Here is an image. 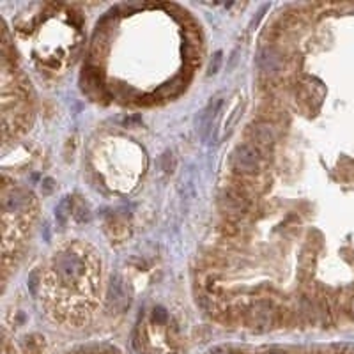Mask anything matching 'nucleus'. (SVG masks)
<instances>
[{"mask_svg":"<svg viewBox=\"0 0 354 354\" xmlns=\"http://www.w3.org/2000/svg\"><path fill=\"white\" fill-rule=\"evenodd\" d=\"M232 163L236 170L243 174H253L259 170V151L253 145L241 144L234 149Z\"/></svg>","mask_w":354,"mask_h":354,"instance_id":"nucleus-2","label":"nucleus"},{"mask_svg":"<svg viewBox=\"0 0 354 354\" xmlns=\"http://www.w3.org/2000/svg\"><path fill=\"white\" fill-rule=\"evenodd\" d=\"M220 206H222L223 211H229V212H241L244 211L247 204L244 200L241 199V195L234 192H225L222 197H220Z\"/></svg>","mask_w":354,"mask_h":354,"instance_id":"nucleus-9","label":"nucleus"},{"mask_svg":"<svg viewBox=\"0 0 354 354\" xmlns=\"http://www.w3.org/2000/svg\"><path fill=\"white\" fill-rule=\"evenodd\" d=\"M51 189H53V181H51V179H46V181H44V192L50 193Z\"/></svg>","mask_w":354,"mask_h":354,"instance_id":"nucleus-17","label":"nucleus"},{"mask_svg":"<svg viewBox=\"0 0 354 354\" xmlns=\"http://www.w3.org/2000/svg\"><path fill=\"white\" fill-rule=\"evenodd\" d=\"M267 11H269V4H264V6L260 7V11H259V13H257V16H253V20L250 21V27H248L250 31H253V29H255L257 25H259V21L262 20V18H264V14H266Z\"/></svg>","mask_w":354,"mask_h":354,"instance_id":"nucleus-13","label":"nucleus"},{"mask_svg":"<svg viewBox=\"0 0 354 354\" xmlns=\"http://www.w3.org/2000/svg\"><path fill=\"white\" fill-rule=\"evenodd\" d=\"M29 287H31V290H32V292H36V289H37V283H36V273L32 275V277H31V280H29Z\"/></svg>","mask_w":354,"mask_h":354,"instance_id":"nucleus-18","label":"nucleus"},{"mask_svg":"<svg viewBox=\"0 0 354 354\" xmlns=\"http://www.w3.org/2000/svg\"><path fill=\"white\" fill-rule=\"evenodd\" d=\"M71 209H73V200H71V197H64V199L59 202V206L55 207V220H57L61 225H64L71 214Z\"/></svg>","mask_w":354,"mask_h":354,"instance_id":"nucleus-10","label":"nucleus"},{"mask_svg":"<svg viewBox=\"0 0 354 354\" xmlns=\"http://www.w3.org/2000/svg\"><path fill=\"white\" fill-rule=\"evenodd\" d=\"M222 62H223V53L222 51H216L209 61V66H207V76H212V74L218 73L220 68H222Z\"/></svg>","mask_w":354,"mask_h":354,"instance_id":"nucleus-11","label":"nucleus"},{"mask_svg":"<svg viewBox=\"0 0 354 354\" xmlns=\"http://www.w3.org/2000/svg\"><path fill=\"white\" fill-rule=\"evenodd\" d=\"M165 317H167V314H165V310H163V308H158V310H154V319L165 320Z\"/></svg>","mask_w":354,"mask_h":354,"instance_id":"nucleus-16","label":"nucleus"},{"mask_svg":"<svg viewBox=\"0 0 354 354\" xmlns=\"http://www.w3.org/2000/svg\"><path fill=\"white\" fill-rule=\"evenodd\" d=\"M161 165H163V170L167 174H172L176 170V158H174L172 151H167L161 158Z\"/></svg>","mask_w":354,"mask_h":354,"instance_id":"nucleus-12","label":"nucleus"},{"mask_svg":"<svg viewBox=\"0 0 354 354\" xmlns=\"http://www.w3.org/2000/svg\"><path fill=\"white\" fill-rule=\"evenodd\" d=\"M106 305L112 310H122L126 305H129L128 290H126L124 280L121 277H112L106 290Z\"/></svg>","mask_w":354,"mask_h":354,"instance_id":"nucleus-6","label":"nucleus"},{"mask_svg":"<svg viewBox=\"0 0 354 354\" xmlns=\"http://www.w3.org/2000/svg\"><path fill=\"white\" fill-rule=\"evenodd\" d=\"M252 315V324L257 330H264L271 324V308L264 303H259L253 307V310L250 312Z\"/></svg>","mask_w":354,"mask_h":354,"instance_id":"nucleus-8","label":"nucleus"},{"mask_svg":"<svg viewBox=\"0 0 354 354\" xmlns=\"http://www.w3.org/2000/svg\"><path fill=\"white\" fill-rule=\"evenodd\" d=\"M29 202H31V197L27 195L21 189H11V192L4 193L2 207H4V218H9V216H20L21 212L27 211Z\"/></svg>","mask_w":354,"mask_h":354,"instance_id":"nucleus-4","label":"nucleus"},{"mask_svg":"<svg viewBox=\"0 0 354 354\" xmlns=\"http://www.w3.org/2000/svg\"><path fill=\"white\" fill-rule=\"evenodd\" d=\"M237 53H239V50H234L232 51V55H230V62H229V66H227V71H230L236 66V62H237Z\"/></svg>","mask_w":354,"mask_h":354,"instance_id":"nucleus-15","label":"nucleus"},{"mask_svg":"<svg viewBox=\"0 0 354 354\" xmlns=\"http://www.w3.org/2000/svg\"><path fill=\"white\" fill-rule=\"evenodd\" d=\"M91 259L81 247H69L59 252L51 262V283H57L61 289L84 290L85 280L94 271Z\"/></svg>","mask_w":354,"mask_h":354,"instance_id":"nucleus-1","label":"nucleus"},{"mask_svg":"<svg viewBox=\"0 0 354 354\" xmlns=\"http://www.w3.org/2000/svg\"><path fill=\"white\" fill-rule=\"evenodd\" d=\"M257 66L262 71L266 76H275L278 74L283 68V59L282 53L273 46H266L259 51V57H257Z\"/></svg>","mask_w":354,"mask_h":354,"instance_id":"nucleus-5","label":"nucleus"},{"mask_svg":"<svg viewBox=\"0 0 354 354\" xmlns=\"http://www.w3.org/2000/svg\"><path fill=\"white\" fill-rule=\"evenodd\" d=\"M214 354H229V352H223V351H216Z\"/></svg>","mask_w":354,"mask_h":354,"instance_id":"nucleus-19","label":"nucleus"},{"mask_svg":"<svg viewBox=\"0 0 354 354\" xmlns=\"http://www.w3.org/2000/svg\"><path fill=\"white\" fill-rule=\"evenodd\" d=\"M267 354H280V352H267Z\"/></svg>","mask_w":354,"mask_h":354,"instance_id":"nucleus-20","label":"nucleus"},{"mask_svg":"<svg viewBox=\"0 0 354 354\" xmlns=\"http://www.w3.org/2000/svg\"><path fill=\"white\" fill-rule=\"evenodd\" d=\"M76 220H78V222H81V223H84V222H89V220H91V214H89V211L87 209H78V212H76Z\"/></svg>","mask_w":354,"mask_h":354,"instance_id":"nucleus-14","label":"nucleus"},{"mask_svg":"<svg viewBox=\"0 0 354 354\" xmlns=\"http://www.w3.org/2000/svg\"><path fill=\"white\" fill-rule=\"evenodd\" d=\"M222 103H223L222 98L216 96V98H212L211 101L199 112V115H197V129H199V133L202 135L204 140H206L212 133V129H214L212 126L216 124V121H218V117H220Z\"/></svg>","mask_w":354,"mask_h":354,"instance_id":"nucleus-3","label":"nucleus"},{"mask_svg":"<svg viewBox=\"0 0 354 354\" xmlns=\"http://www.w3.org/2000/svg\"><path fill=\"white\" fill-rule=\"evenodd\" d=\"M250 137L262 147H269L275 142V131L273 126L267 122H255L250 126Z\"/></svg>","mask_w":354,"mask_h":354,"instance_id":"nucleus-7","label":"nucleus"}]
</instances>
